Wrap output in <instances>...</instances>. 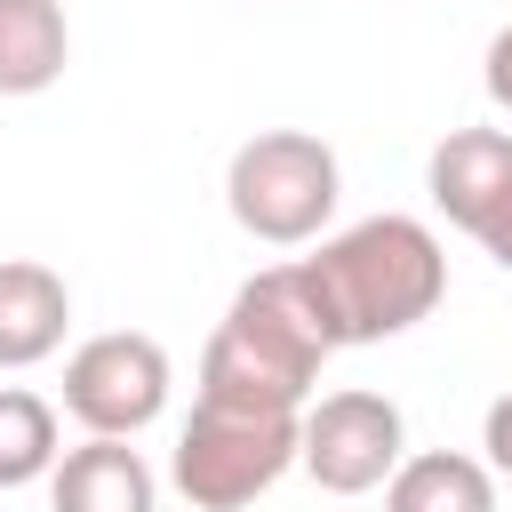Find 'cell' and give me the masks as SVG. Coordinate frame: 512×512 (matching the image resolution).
<instances>
[{
	"label": "cell",
	"mask_w": 512,
	"mask_h": 512,
	"mask_svg": "<svg viewBox=\"0 0 512 512\" xmlns=\"http://www.w3.org/2000/svg\"><path fill=\"white\" fill-rule=\"evenodd\" d=\"M48 512H160V480L128 440L88 432L48 472Z\"/></svg>",
	"instance_id": "8"
},
{
	"label": "cell",
	"mask_w": 512,
	"mask_h": 512,
	"mask_svg": "<svg viewBox=\"0 0 512 512\" xmlns=\"http://www.w3.org/2000/svg\"><path fill=\"white\" fill-rule=\"evenodd\" d=\"M296 416L304 408H232L200 400L168 448V480L192 512H240L296 464Z\"/></svg>",
	"instance_id": "4"
},
{
	"label": "cell",
	"mask_w": 512,
	"mask_h": 512,
	"mask_svg": "<svg viewBox=\"0 0 512 512\" xmlns=\"http://www.w3.org/2000/svg\"><path fill=\"white\" fill-rule=\"evenodd\" d=\"M72 24L64 0H0V96H40L64 80Z\"/></svg>",
	"instance_id": "11"
},
{
	"label": "cell",
	"mask_w": 512,
	"mask_h": 512,
	"mask_svg": "<svg viewBox=\"0 0 512 512\" xmlns=\"http://www.w3.org/2000/svg\"><path fill=\"white\" fill-rule=\"evenodd\" d=\"M56 408L24 384H0V488H32L56 472Z\"/></svg>",
	"instance_id": "12"
},
{
	"label": "cell",
	"mask_w": 512,
	"mask_h": 512,
	"mask_svg": "<svg viewBox=\"0 0 512 512\" xmlns=\"http://www.w3.org/2000/svg\"><path fill=\"white\" fill-rule=\"evenodd\" d=\"M472 240H480V248H488V256H496V264H504V272H512V192H504V200H496V208H488V224H480V232H472Z\"/></svg>",
	"instance_id": "15"
},
{
	"label": "cell",
	"mask_w": 512,
	"mask_h": 512,
	"mask_svg": "<svg viewBox=\"0 0 512 512\" xmlns=\"http://www.w3.org/2000/svg\"><path fill=\"white\" fill-rule=\"evenodd\" d=\"M328 336L320 312L296 280V264H272L256 280L232 288L208 352H200V400H232V408H304L320 368H328Z\"/></svg>",
	"instance_id": "2"
},
{
	"label": "cell",
	"mask_w": 512,
	"mask_h": 512,
	"mask_svg": "<svg viewBox=\"0 0 512 512\" xmlns=\"http://www.w3.org/2000/svg\"><path fill=\"white\" fill-rule=\"evenodd\" d=\"M296 280L320 312V336L344 352V344H384L432 320L448 296V256H440V232L416 216H360L312 256H296Z\"/></svg>",
	"instance_id": "1"
},
{
	"label": "cell",
	"mask_w": 512,
	"mask_h": 512,
	"mask_svg": "<svg viewBox=\"0 0 512 512\" xmlns=\"http://www.w3.org/2000/svg\"><path fill=\"white\" fill-rule=\"evenodd\" d=\"M408 456V424L384 392H328V400H304L296 416V464L328 488V496H368L392 480V464Z\"/></svg>",
	"instance_id": "6"
},
{
	"label": "cell",
	"mask_w": 512,
	"mask_h": 512,
	"mask_svg": "<svg viewBox=\"0 0 512 512\" xmlns=\"http://www.w3.org/2000/svg\"><path fill=\"white\" fill-rule=\"evenodd\" d=\"M336 192H344V168H336V152L312 128H264L224 168V208L264 248L320 240V224L336 216Z\"/></svg>",
	"instance_id": "3"
},
{
	"label": "cell",
	"mask_w": 512,
	"mask_h": 512,
	"mask_svg": "<svg viewBox=\"0 0 512 512\" xmlns=\"http://www.w3.org/2000/svg\"><path fill=\"white\" fill-rule=\"evenodd\" d=\"M424 192L456 232H480L488 208L512 192V136L504 128H448L424 160Z\"/></svg>",
	"instance_id": "7"
},
{
	"label": "cell",
	"mask_w": 512,
	"mask_h": 512,
	"mask_svg": "<svg viewBox=\"0 0 512 512\" xmlns=\"http://www.w3.org/2000/svg\"><path fill=\"white\" fill-rule=\"evenodd\" d=\"M168 352L160 336L144 328H104L88 336L72 360H64V416L80 432H104V440H136L144 424H160L168 408Z\"/></svg>",
	"instance_id": "5"
},
{
	"label": "cell",
	"mask_w": 512,
	"mask_h": 512,
	"mask_svg": "<svg viewBox=\"0 0 512 512\" xmlns=\"http://www.w3.org/2000/svg\"><path fill=\"white\" fill-rule=\"evenodd\" d=\"M480 88H488L496 112H512V24L488 40V56H480Z\"/></svg>",
	"instance_id": "14"
},
{
	"label": "cell",
	"mask_w": 512,
	"mask_h": 512,
	"mask_svg": "<svg viewBox=\"0 0 512 512\" xmlns=\"http://www.w3.org/2000/svg\"><path fill=\"white\" fill-rule=\"evenodd\" d=\"M64 328H72L64 272L40 256H8L0 264V368H40L48 352H64Z\"/></svg>",
	"instance_id": "9"
},
{
	"label": "cell",
	"mask_w": 512,
	"mask_h": 512,
	"mask_svg": "<svg viewBox=\"0 0 512 512\" xmlns=\"http://www.w3.org/2000/svg\"><path fill=\"white\" fill-rule=\"evenodd\" d=\"M384 512H496V472L464 448L400 456L384 480Z\"/></svg>",
	"instance_id": "10"
},
{
	"label": "cell",
	"mask_w": 512,
	"mask_h": 512,
	"mask_svg": "<svg viewBox=\"0 0 512 512\" xmlns=\"http://www.w3.org/2000/svg\"><path fill=\"white\" fill-rule=\"evenodd\" d=\"M480 448H488L480 464L512 480V392H504V400H488V424H480Z\"/></svg>",
	"instance_id": "13"
}]
</instances>
